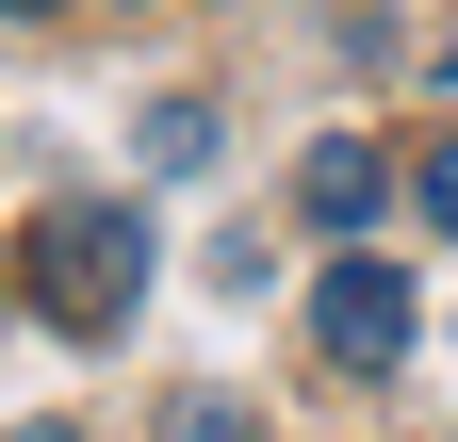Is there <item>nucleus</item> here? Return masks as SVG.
I'll list each match as a JSON object with an SVG mask.
<instances>
[{"label": "nucleus", "instance_id": "6", "mask_svg": "<svg viewBox=\"0 0 458 442\" xmlns=\"http://www.w3.org/2000/svg\"><path fill=\"white\" fill-rule=\"evenodd\" d=\"M410 197H426V230H458V132H442V148L410 164Z\"/></svg>", "mask_w": 458, "mask_h": 442}, {"label": "nucleus", "instance_id": "5", "mask_svg": "<svg viewBox=\"0 0 458 442\" xmlns=\"http://www.w3.org/2000/svg\"><path fill=\"white\" fill-rule=\"evenodd\" d=\"M148 442H262V410H246V394H164Z\"/></svg>", "mask_w": 458, "mask_h": 442}, {"label": "nucleus", "instance_id": "2", "mask_svg": "<svg viewBox=\"0 0 458 442\" xmlns=\"http://www.w3.org/2000/svg\"><path fill=\"white\" fill-rule=\"evenodd\" d=\"M410 262H377V246H344L327 262V279H311V344L344 361V377H393V361H410Z\"/></svg>", "mask_w": 458, "mask_h": 442}, {"label": "nucleus", "instance_id": "7", "mask_svg": "<svg viewBox=\"0 0 458 442\" xmlns=\"http://www.w3.org/2000/svg\"><path fill=\"white\" fill-rule=\"evenodd\" d=\"M33 442H66V426H33Z\"/></svg>", "mask_w": 458, "mask_h": 442}, {"label": "nucleus", "instance_id": "3", "mask_svg": "<svg viewBox=\"0 0 458 442\" xmlns=\"http://www.w3.org/2000/svg\"><path fill=\"white\" fill-rule=\"evenodd\" d=\"M295 197H311V230H360V213L393 197V164H377V132H327V148L295 164Z\"/></svg>", "mask_w": 458, "mask_h": 442}, {"label": "nucleus", "instance_id": "4", "mask_svg": "<svg viewBox=\"0 0 458 442\" xmlns=\"http://www.w3.org/2000/svg\"><path fill=\"white\" fill-rule=\"evenodd\" d=\"M213 148H229V132H213V98H164V115H148V181H197Z\"/></svg>", "mask_w": 458, "mask_h": 442}, {"label": "nucleus", "instance_id": "1", "mask_svg": "<svg viewBox=\"0 0 458 442\" xmlns=\"http://www.w3.org/2000/svg\"><path fill=\"white\" fill-rule=\"evenodd\" d=\"M33 262H49V279H33L49 327H82V344H98V327L148 295V213H98V197H82V213H49V230H33Z\"/></svg>", "mask_w": 458, "mask_h": 442}]
</instances>
